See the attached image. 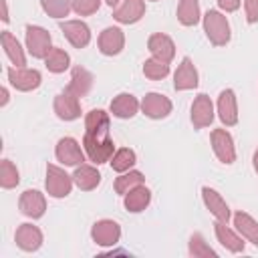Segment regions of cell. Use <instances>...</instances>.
Wrapping results in <instances>:
<instances>
[{"mask_svg": "<svg viewBox=\"0 0 258 258\" xmlns=\"http://www.w3.org/2000/svg\"><path fill=\"white\" fill-rule=\"evenodd\" d=\"M202 22H204V32L214 46H224L230 42V36H232L230 22L220 10H208L202 16Z\"/></svg>", "mask_w": 258, "mask_h": 258, "instance_id": "obj_1", "label": "cell"}, {"mask_svg": "<svg viewBox=\"0 0 258 258\" xmlns=\"http://www.w3.org/2000/svg\"><path fill=\"white\" fill-rule=\"evenodd\" d=\"M83 149L87 153V157L95 163H107L111 161L113 153H115V141L111 139V135H93V133H85L83 135Z\"/></svg>", "mask_w": 258, "mask_h": 258, "instance_id": "obj_2", "label": "cell"}, {"mask_svg": "<svg viewBox=\"0 0 258 258\" xmlns=\"http://www.w3.org/2000/svg\"><path fill=\"white\" fill-rule=\"evenodd\" d=\"M73 175H69L62 167L58 165H46V179H44V187H46V194L50 198H67L73 189Z\"/></svg>", "mask_w": 258, "mask_h": 258, "instance_id": "obj_3", "label": "cell"}, {"mask_svg": "<svg viewBox=\"0 0 258 258\" xmlns=\"http://www.w3.org/2000/svg\"><path fill=\"white\" fill-rule=\"evenodd\" d=\"M24 40H26V50L30 56L34 58H42L48 54V50L52 48L50 42V32L42 26H36V24H28L26 26V32H24Z\"/></svg>", "mask_w": 258, "mask_h": 258, "instance_id": "obj_4", "label": "cell"}, {"mask_svg": "<svg viewBox=\"0 0 258 258\" xmlns=\"http://www.w3.org/2000/svg\"><path fill=\"white\" fill-rule=\"evenodd\" d=\"M54 155H56V161H60L62 165L77 167V165L85 163V155L87 153H85V149L81 147V143L75 137H60L56 141Z\"/></svg>", "mask_w": 258, "mask_h": 258, "instance_id": "obj_5", "label": "cell"}, {"mask_svg": "<svg viewBox=\"0 0 258 258\" xmlns=\"http://www.w3.org/2000/svg\"><path fill=\"white\" fill-rule=\"evenodd\" d=\"M210 143L214 149V155L224 163V165H232L236 161V145L232 135L226 129H214L210 133Z\"/></svg>", "mask_w": 258, "mask_h": 258, "instance_id": "obj_6", "label": "cell"}, {"mask_svg": "<svg viewBox=\"0 0 258 258\" xmlns=\"http://www.w3.org/2000/svg\"><path fill=\"white\" fill-rule=\"evenodd\" d=\"M6 75H8V83H10L16 91H22V93L34 91V89H38L40 83H42V75H40L36 69L10 67Z\"/></svg>", "mask_w": 258, "mask_h": 258, "instance_id": "obj_7", "label": "cell"}, {"mask_svg": "<svg viewBox=\"0 0 258 258\" xmlns=\"http://www.w3.org/2000/svg\"><path fill=\"white\" fill-rule=\"evenodd\" d=\"M91 238L97 246H103V248L115 246L121 240V226L115 220H107V218L99 220L91 228Z\"/></svg>", "mask_w": 258, "mask_h": 258, "instance_id": "obj_8", "label": "cell"}, {"mask_svg": "<svg viewBox=\"0 0 258 258\" xmlns=\"http://www.w3.org/2000/svg\"><path fill=\"white\" fill-rule=\"evenodd\" d=\"M52 107H54L56 117L62 119V121H75V119L81 117V101H79V97H77L75 93H71L69 89L60 91V93L54 97Z\"/></svg>", "mask_w": 258, "mask_h": 258, "instance_id": "obj_9", "label": "cell"}, {"mask_svg": "<svg viewBox=\"0 0 258 258\" xmlns=\"http://www.w3.org/2000/svg\"><path fill=\"white\" fill-rule=\"evenodd\" d=\"M214 103L208 95L200 93L194 103H191V109H189V119L194 123L196 129H204V127H210L212 121H214Z\"/></svg>", "mask_w": 258, "mask_h": 258, "instance_id": "obj_10", "label": "cell"}, {"mask_svg": "<svg viewBox=\"0 0 258 258\" xmlns=\"http://www.w3.org/2000/svg\"><path fill=\"white\" fill-rule=\"evenodd\" d=\"M200 83V75L198 69L194 64V60L189 56H183L181 62L177 64L175 73H173V87L175 91H191L196 89Z\"/></svg>", "mask_w": 258, "mask_h": 258, "instance_id": "obj_11", "label": "cell"}, {"mask_svg": "<svg viewBox=\"0 0 258 258\" xmlns=\"http://www.w3.org/2000/svg\"><path fill=\"white\" fill-rule=\"evenodd\" d=\"M18 208H20V212H22L26 218L38 220V218H42L44 212H46V198H44V194H40L38 189H24V191L20 194Z\"/></svg>", "mask_w": 258, "mask_h": 258, "instance_id": "obj_12", "label": "cell"}, {"mask_svg": "<svg viewBox=\"0 0 258 258\" xmlns=\"http://www.w3.org/2000/svg\"><path fill=\"white\" fill-rule=\"evenodd\" d=\"M97 46L101 50V54L105 56H115L125 48V34L119 26H107L99 38H97Z\"/></svg>", "mask_w": 258, "mask_h": 258, "instance_id": "obj_13", "label": "cell"}, {"mask_svg": "<svg viewBox=\"0 0 258 258\" xmlns=\"http://www.w3.org/2000/svg\"><path fill=\"white\" fill-rule=\"evenodd\" d=\"M171 101L161 93H147L141 99V111L149 119H165L171 113Z\"/></svg>", "mask_w": 258, "mask_h": 258, "instance_id": "obj_14", "label": "cell"}, {"mask_svg": "<svg viewBox=\"0 0 258 258\" xmlns=\"http://www.w3.org/2000/svg\"><path fill=\"white\" fill-rule=\"evenodd\" d=\"M202 200H204V206L210 210V214H212L216 220H220V222H230L232 210H230V206L226 204V200L222 198L220 191H216L214 187L204 185V187H202Z\"/></svg>", "mask_w": 258, "mask_h": 258, "instance_id": "obj_15", "label": "cell"}, {"mask_svg": "<svg viewBox=\"0 0 258 258\" xmlns=\"http://www.w3.org/2000/svg\"><path fill=\"white\" fill-rule=\"evenodd\" d=\"M60 30L75 48H85L91 42V28L83 20H62Z\"/></svg>", "mask_w": 258, "mask_h": 258, "instance_id": "obj_16", "label": "cell"}, {"mask_svg": "<svg viewBox=\"0 0 258 258\" xmlns=\"http://www.w3.org/2000/svg\"><path fill=\"white\" fill-rule=\"evenodd\" d=\"M218 117L226 127H234L238 123V101H236V93L232 89H224L218 97Z\"/></svg>", "mask_w": 258, "mask_h": 258, "instance_id": "obj_17", "label": "cell"}, {"mask_svg": "<svg viewBox=\"0 0 258 258\" xmlns=\"http://www.w3.org/2000/svg\"><path fill=\"white\" fill-rule=\"evenodd\" d=\"M147 50L151 52V56L161 58L165 62H171L175 58V42L163 32H155L147 38Z\"/></svg>", "mask_w": 258, "mask_h": 258, "instance_id": "obj_18", "label": "cell"}, {"mask_svg": "<svg viewBox=\"0 0 258 258\" xmlns=\"http://www.w3.org/2000/svg\"><path fill=\"white\" fill-rule=\"evenodd\" d=\"M145 14V2L143 0H121L117 8H113V18L119 24H135Z\"/></svg>", "mask_w": 258, "mask_h": 258, "instance_id": "obj_19", "label": "cell"}, {"mask_svg": "<svg viewBox=\"0 0 258 258\" xmlns=\"http://www.w3.org/2000/svg\"><path fill=\"white\" fill-rule=\"evenodd\" d=\"M139 109H141V103L131 93H119L117 97H113V101L109 105L111 115L117 119H131L137 115Z\"/></svg>", "mask_w": 258, "mask_h": 258, "instance_id": "obj_20", "label": "cell"}, {"mask_svg": "<svg viewBox=\"0 0 258 258\" xmlns=\"http://www.w3.org/2000/svg\"><path fill=\"white\" fill-rule=\"evenodd\" d=\"M14 242L24 252H36L42 246V232L32 224H20L16 228Z\"/></svg>", "mask_w": 258, "mask_h": 258, "instance_id": "obj_21", "label": "cell"}, {"mask_svg": "<svg viewBox=\"0 0 258 258\" xmlns=\"http://www.w3.org/2000/svg\"><path fill=\"white\" fill-rule=\"evenodd\" d=\"M214 232H216L218 242H220L228 252H234V254L244 252V238H242L236 230H232V228L228 226V222H220V220H216V224H214Z\"/></svg>", "mask_w": 258, "mask_h": 258, "instance_id": "obj_22", "label": "cell"}, {"mask_svg": "<svg viewBox=\"0 0 258 258\" xmlns=\"http://www.w3.org/2000/svg\"><path fill=\"white\" fill-rule=\"evenodd\" d=\"M232 222H234L236 232H238L244 240H248L250 244L258 246V222H256L250 214H246V212L238 210V212H234Z\"/></svg>", "mask_w": 258, "mask_h": 258, "instance_id": "obj_23", "label": "cell"}, {"mask_svg": "<svg viewBox=\"0 0 258 258\" xmlns=\"http://www.w3.org/2000/svg\"><path fill=\"white\" fill-rule=\"evenodd\" d=\"M73 181L79 189L83 191H91L95 189L99 183H101V173L95 165H89V163H81L75 167V173H73Z\"/></svg>", "mask_w": 258, "mask_h": 258, "instance_id": "obj_24", "label": "cell"}, {"mask_svg": "<svg viewBox=\"0 0 258 258\" xmlns=\"http://www.w3.org/2000/svg\"><path fill=\"white\" fill-rule=\"evenodd\" d=\"M0 42H2L4 54L8 56V60H10L14 67H24V64H26L24 48H22V44L18 42V38H16L10 30H2V32H0Z\"/></svg>", "mask_w": 258, "mask_h": 258, "instance_id": "obj_25", "label": "cell"}, {"mask_svg": "<svg viewBox=\"0 0 258 258\" xmlns=\"http://www.w3.org/2000/svg\"><path fill=\"white\" fill-rule=\"evenodd\" d=\"M149 202H151V191H149L145 185H137V187H133L131 191H127V194L123 196V206H125V210L131 212V214L143 212V210L149 206Z\"/></svg>", "mask_w": 258, "mask_h": 258, "instance_id": "obj_26", "label": "cell"}, {"mask_svg": "<svg viewBox=\"0 0 258 258\" xmlns=\"http://www.w3.org/2000/svg\"><path fill=\"white\" fill-rule=\"evenodd\" d=\"M93 75L87 71V69H83V67H75L73 71H71V81H69V85H67V89L71 91V93H75L79 99L81 97H85V95H89V91H91V87H93Z\"/></svg>", "mask_w": 258, "mask_h": 258, "instance_id": "obj_27", "label": "cell"}, {"mask_svg": "<svg viewBox=\"0 0 258 258\" xmlns=\"http://www.w3.org/2000/svg\"><path fill=\"white\" fill-rule=\"evenodd\" d=\"M109 125H111V117L103 109H91L85 117V133L109 135Z\"/></svg>", "mask_w": 258, "mask_h": 258, "instance_id": "obj_28", "label": "cell"}, {"mask_svg": "<svg viewBox=\"0 0 258 258\" xmlns=\"http://www.w3.org/2000/svg\"><path fill=\"white\" fill-rule=\"evenodd\" d=\"M177 20L183 26H196L202 20L200 0H179V4H177Z\"/></svg>", "mask_w": 258, "mask_h": 258, "instance_id": "obj_29", "label": "cell"}, {"mask_svg": "<svg viewBox=\"0 0 258 258\" xmlns=\"http://www.w3.org/2000/svg\"><path fill=\"white\" fill-rule=\"evenodd\" d=\"M143 181H145V177H143L141 171H137V169H129V171H123V173H119V175L115 177L113 187H115V191H117L119 196H125V194L131 191L133 187L143 185Z\"/></svg>", "mask_w": 258, "mask_h": 258, "instance_id": "obj_30", "label": "cell"}, {"mask_svg": "<svg viewBox=\"0 0 258 258\" xmlns=\"http://www.w3.org/2000/svg\"><path fill=\"white\" fill-rule=\"evenodd\" d=\"M44 64L50 73L58 75V73H64L69 67H71V56L64 48H58V46H52L48 50V54L44 56Z\"/></svg>", "mask_w": 258, "mask_h": 258, "instance_id": "obj_31", "label": "cell"}, {"mask_svg": "<svg viewBox=\"0 0 258 258\" xmlns=\"http://www.w3.org/2000/svg\"><path fill=\"white\" fill-rule=\"evenodd\" d=\"M109 163H111L113 171L123 173V171H129V169L137 163V155H135L133 149H129V147H121V149H115V153H113V157H111Z\"/></svg>", "mask_w": 258, "mask_h": 258, "instance_id": "obj_32", "label": "cell"}, {"mask_svg": "<svg viewBox=\"0 0 258 258\" xmlns=\"http://www.w3.org/2000/svg\"><path fill=\"white\" fill-rule=\"evenodd\" d=\"M187 250H189V256H194V258H218V252L214 248H210V244L204 240L202 234L189 236Z\"/></svg>", "mask_w": 258, "mask_h": 258, "instance_id": "obj_33", "label": "cell"}, {"mask_svg": "<svg viewBox=\"0 0 258 258\" xmlns=\"http://www.w3.org/2000/svg\"><path fill=\"white\" fill-rule=\"evenodd\" d=\"M143 75L147 79H151V81H161V79H165L169 75V62L151 56V58H147L143 62Z\"/></svg>", "mask_w": 258, "mask_h": 258, "instance_id": "obj_34", "label": "cell"}, {"mask_svg": "<svg viewBox=\"0 0 258 258\" xmlns=\"http://www.w3.org/2000/svg\"><path fill=\"white\" fill-rule=\"evenodd\" d=\"M20 183V173H18V167L10 161V159H2L0 163V185L4 189H12Z\"/></svg>", "mask_w": 258, "mask_h": 258, "instance_id": "obj_35", "label": "cell"}, {"mask_svg": "<svg viewBox=\"0 0 258 258\" xmlns=\"http://www.w3.org/2000/svg\"><path fill=\"white\" fill-rule=\"evenodd\" d=\"M40 6L50 18L60 20L73 10V0H40Z\"/></svg>", "mask_w": 258, "mask_h": 258, "instance_id": "obj_36", "label": "cell"}, {"mask_svg": "<svg viewBox=\"0 0 258 258\" xmlns=\"http://www.w3.org/2000/svg\"><path fill=\"white\" fill-rule=\"evenodd\" d=\"M101 0H73V10L79 16H91L99 10Z\"/></svg>", "mask_w": 258, "mask_h": 258, "instance_id": "obj_37", "label": "cell"}, {"mask_svg": "<svg viewBox=\"0 0 258 258\" xmlns=\"http://www.w3.org/2000/svg\"><path fill=\"white\" fill-rule=\"evenodd\" d=\"M244 12L250 24L258 22V0H244Z\"/></svg>", "mask_w": 258, "mask_h": 258, "instance_id": "obj_38", "label": "cell"}, {"mask_svg": "<svg viewBox=\"0 0 258 258\" xmlns=\"http://www.w3.org/2000/svg\"><path fill=\"white\" fill-rule=\"evenodd\" d=\"M240 4H242V0H218L220 10H224V12H236L240 8Z\"/></svg>", "mask_w": 258, "mask_h": 258, "instance_id": "obj_39", "label": "cell"}, {"mask_svg": "<svg viewBox=\"0 0 258 258\" xmlns=\"http://www.w3.org/2000/svg\"><path fill=\"white\" fill-rule=\"evenodd\" d=\"M0 93H2V101H0V105H2V107H6V105H8V101H10V93H8V89H6V87H2V91H0Z\"/></svg>", "mask_w": 258, "mask_h": 258, "instance_id": "obj_40", "label": "cell"}, {"mask_svg": "<svg viewBox=\"0 0 258 258\" xmlns=\"http://www.w3.org/2000/svg\"><path fill=\"white\" fill-rule=\"evenodd\" d=\"M0 4H2V20L8 22L10 20V16H8V4H6V0H0Z\"/></svg>", "mask_w": 258, "mask_h": 258, "instance_id": "obj_41", "label": "cell"}, {"mask_svg": "<svg viewBox=\"0 0 258 258\" xmlns=\"http://www.w3.org/2000/svg\"><path fill=\"white\" fill-rule=\"evenodd\" d=\"M252 165H254V171L258 173V147H256V151H254V155H252Z\"/></svg>", "mask_w": 258, "mask_h": 258, "instance_id": "obj_42", "label": "cell"}, {"mask_svg": "<svg viewBox=\"0 0 258 258\" xmlns=\"http://www.w3.org/2000/svg\"><path fill=\"white\" fill-rule=\"evenodd\" d=\"M107 2V6H111V8H117L119 4H121V0H105Z\"/></svg>", "mask_w": 258, "mask_h": 258, "instance_id": "obj_43", "label": "cell"}, {"mask_svg": "<svg viewBox=\"0 0 258 258\" xmlns=\"http://www.w3.org/2000/svg\"><path fill=\"white\" fill-rule=\"evenodd\" d=\"M151 2H157V0H151Z\"/></svg>", "mask_w": 258, "mask_h": 258, "instance_id": "obj_44", "label": "cell"}]
</instances>
